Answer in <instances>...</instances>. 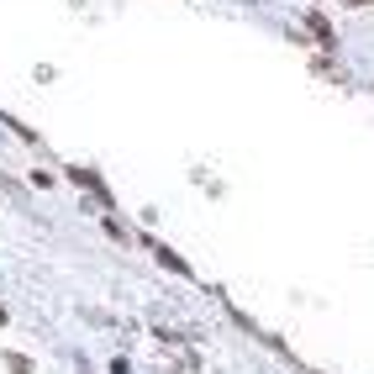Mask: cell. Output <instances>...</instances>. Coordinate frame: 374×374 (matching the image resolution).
Returning <instances> with one entry per match:
<instances>
[{
	"mask_svg": "<svg viewBox=\"0 0 374 374\" xmlns=\"http://www.w3.org/2000/svg\"><path fill=\"white\" fill-rule=\"evenodd\" d=\"M306 26H311V37H316V43H322V48H338V37H332L327 16H316V11H311V16H306Z\"/></svg>",
	"mask_w": 374,
	"mask_h": 374,
	"instance_id": "1",
	"label": "cell"
},
{
	"mask_svg": "<svg viewBox=\"0 0 374 374\" xmlns=\"http://www.w3.org/2000/svg\"><path fill=\"white\" fill-rule=\"evenodd\" d=\"M6 364H11V374H32V364H26V353H6Z\"/></svg>",
	"mask_w": 374,
	"mask_h": 374,
	"instance_id": "4",
	"label": "cell"
},
{
	"mask_svg": "<svg viewBox=\"0 0 374 374\" xmlns=\"http://www.w3.org/2000/svg\"><path fill=\"white\" fill-rule=\"evenodd\" d=\"M69 180H74V185H85V190H95L100 200H111V195H105V185H100L95 175H90V169H69Z\"/></svg>",
	"mask_w": 374,
	"mask_h": 374,
	"instance_id": "3",
	"label": "cell"
},
{
	"mask_svg": "<svg viewBox=\"0 0 374 374\" xmlns=\"http://www.w3.org/2000/svg\"><path fill=\"white\" fill-rule=\"evenodd\" d=\"M142 243H148V237H142ZM153 253H158V264H169V269H175V274H190V269H185V259H180V253H169L164 243H148Z\"/></svg>",
	"mask_w": 374,
	"mask_h": 374,
	"instance_id": "2",
	"label": "cell"
},
{
	"mask_svg": "<svg viewBox=\"0 0 374 374\" xmlns=\"http://www.w3.org/2000/svg\"><path fill=\"white\" fill-rule=\"evenodd\" d=\"M6 322H11V316H6V306H0V327H6Z\"/></svg>",
	"mask_w": 374,
	"mask_h": 374,
	"instance_id": "5",
	"label": "cell"
}]
</instances>
